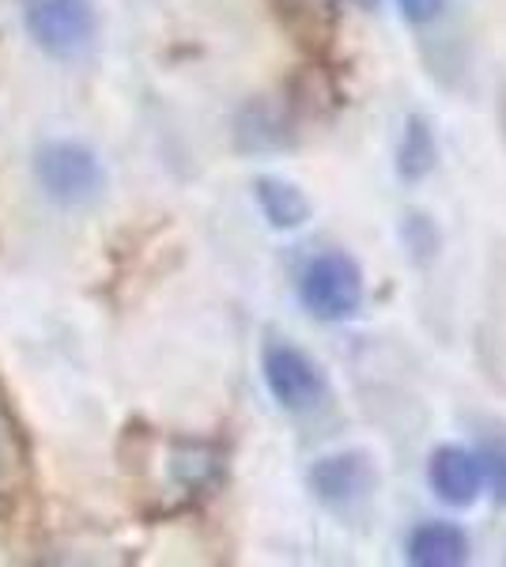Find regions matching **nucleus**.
Listing matches in <instances>:
<instances>
[{
    "label": "nucleus",
    "instance_id": "f257e3e1",
    "mask_svg": "<svg viewBox=\"0 0 506 567\" xmlns=\"http://www.w3.org/2000/svg\"><path fill=\"white\" fill-rule=\"evenodd\" d=\"M299 291L310 315L321 322H340L363 303V277H359V265L344 254H321L302 269Z\"/></svg>",
    "mask_w": 506,
    "mask_h": 567
},
{
    "label": "nucleus",
    "instance_id": "f03ea898",
    "mask_svg": "<svg viewBox=\"0 0 506 567\" xmlns=\"http://www.w3.org/2000/svg\"><path fill=\"white\" fill-rule=\"evenodd\" d=\"M23 20L31 39L45 53H80L95 34V12L87 0H23Z\"/></svg>",
    "mask_w": 506,
    "mask_h": 567
},
{
    "label": "nucleus",
    "instance_id": "7ed1b4c3",
    "mask_svg": "<svg viewBox=\"0 0 506 567\" xmlns=\"http://www.w3.org/2000/svg\"><path fill=\"white\" fill-rule=\"evenodd\" d=\"M34 171H39L42 189L61 205H84L103 189V171H99V159L91 155L84 144H45L34 159Z\"/></svg>",
    "mask_w": 506,
    "mask_h": 567
},
{
    "label": "nucleus",
    "instance_id": "20e7f679",
    "mask_svg": "<svg viewBox=\"0 0 506 567\" xmlns=\"http://www.w3.org/2000/svg\"><path fill=\"white\" fill-rule=\"evenodd\" d=\"M265 382H269L272 398L291 413H307L326 398V379H321L318 363L307 352L291 349V344H269L265 349Z\"/></svg>",
    "mask_w": 506,
    "mask_h": 567
},
{
    "label": "nucleus",
    "instance_id": "39448f33",
    "mask_svg": "<svg viewBox=\"0 0 506 567\" xmlns=\"http://www.w3.org/2000/svg\"><path fill=\"white\" fill-rule=\"evenodd\" d=\"M431 488H435L438 499H446L450 507H468L476 496H481L484 484V462L476 454L462 451V446H443L431 458Z\"/></svg>",
    "mask_w": 506,
    "mask_h": 567
},
{
    "label": "nucleus",
    "instance_id": "423d86ee",
    "mask_svg": "<svg viewBox=\"0 0 506 567\" xmlns=\"http://www.w3.org/2000/svg\"><path fill=\"white\" fill-rule=\"evenodd\" d=\"M371 465L363 454H333V458H321L310 473V484L326 503H352L371 488Z\"/></svg>",
    "mask_w": 506,
    "mask_h": 567
},
{
    "label": "nucleus",
    "instance_id": "0eeeda50",
    "mask_svg": "<svg viewBox=\"0 0 506 567\" xmlns=\"http://www.w3.org/2000/svg\"><path fill=\"white\" fill-rule=\"evenodd\" d=\"M468 542L457 526L450 523H423L409 537V560L420 567H457L465 564Z\"/></svg>",
    "mask_w": 506,
    "mask_h": 567
},
{
    "label": "nucleus",
    "instance_id": "6e6552de",
    "mask_svg": "<svg viewBox=\"0 0 506 567\" xmlns=\"http://www.w3.org/2000/svg\"><path fill=\"white\" fill-rule=\"evenodd\" d=\"M257 200H261V208L272 227H299L302 219L310 216L307 197H302L296 186H288V182L261 178L257 182Z\"/></svg>",
    "mask_w": 506,
    "mask_h": 567
},
{
    "label": "nucleus",
    "instance_id": "1a4fd4ad",
    "mask_svg": "<svg viewBox=\"0 0 506 567\" xmlns=\"http://www.w3.org/2000/svg\"><path fill=\"white\" fill-rule=\"evenodd\" d=\"M431 163H435V141L423 130V122H412L409 133H404V148H401V175L420 178L431 171Z\"/></svg>",
    "mask_w": 506,
    "mask_h": 567
},
{
    "label": "nucleus",
    "instance_id": "9d476101",
    "mask_svg": "<svg viewBox=\"0 0 506 567\" xmlns=\"http://www.w3.org/2000/svg\"><path fill=\"white\" fill-rule=\"evenodd\" d=\"M481 462H484V477L499 488V496H506V443L484 446Z\"/></svg>",
    "mask_w": 506,
    "mask_h": 567
},
{
    "label": "nucleus",
    "instance_id": "9b49d317",
    "mask_svg": "<svg viewBox=\"0 0 506 567\" xmlns=\"http://www.w3.org/2000/svg\"><path fill=\"white\" fill-rule=\"evenodd\" d=\"M438 8H443V0H401V12L409 16L412 23H427V20H435Z\"/></svg>",
    "mask_w": 506,
    "mask_h": 567
},
{
    "label": "nucleus",
    "instance_id": "f8f14e48",
    "mask_svg": "<svg viewBox=\"0 0 506 567\" xmlns=\"http://www.w3.org/2000/svg\"><path fill=\"white\" fill-rule=\"evenodd\" d=\"M8 484V451H4V439H0V492Z\"/></svg>",
    "mask_w": 506,
    "mask_h": 567
}]
</instances>
